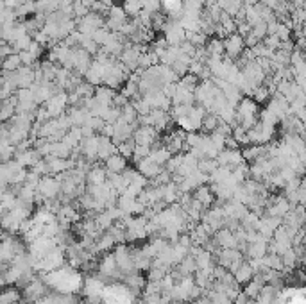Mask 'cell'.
Returning <instances> with one entry per match:
<instances>
[{
	"label": "cell",
	"mask_w": 306,
	"mask_h": 304,
	"mask_svg": "<svg viewBox=\"0 0 306 304\" xmlns=\"http://www.w3.org/2000/svg\"><path fill=\"white\" fill-rule=\"evenodd\" d=\"M40 278L56 293H77L83 288V275L70 265H63L52 272L40 274Z\"/></svg>",
	"instance_id": "obj_1"
},
{
	"label": "cell",
	"mask_w": 306,
	"mask_h": 304,
	"mask_svg": "<svg viewBox=\"0 0 306 304\" xmlns=\"http://www.w3.org/2000/svg\"><path fill=\"white\" fill-rule=\"evenodd\" d=\"M104 290H106V283L102 281L98 275H90V278L83 283V293L84 297H86L88 304H100Z\"/></svg>",
	"instance_id": "obj_2"
},
{
	"label": "cell",
	"mask_w": 306,
	"mask_h": 304,
	"mask_svg": "<svg viewBox=\"0 0 306 304\" xmlns=\"http://www.w3.org/2000/svg\"><path fill=\"white\" fill-rule=\"evenodd\" d=\"M274 125L263 124V122H256L251 129L247 131V138L251 145H267L270 143V140L274 138Z\"/></svg>",
	"instance_id": "obj_3"
},
{
	"label": "cell",
	"mask_w": 306,
	"mask_h": 304,
	"mask_svg": "<svg viewBox=\"0 0 306 304\" xmlns=\"http://www.w3.org/2000/svg\"><path fill=\"white\" fill-rule=\"evenodd\" d=\"M45 295H47V285H45L43 279H41L40 275H38V278L33 275V279L22 288V297L26 302L36 304L38 300L43 299Z\"/></svg>",
	"instance_id": "obj_4"
},
{
	"label": "cell",
	"mask_w": 306,
	"mask_h": 304,
	"mask_svg": "<svg viewBox=\"0 0 306 304\" xmlns=\"http://www.w3.org/2000/svg\"><path fill=\"white\" fill-rule=\"evenodd\" d=\"M75 20V31L81 34H86V36H91L97 29L104 27V16L97 15V13L90 11L84 18H73Z\"/></svg>",
	"instance_id": "obj_5"
},
{
	"label": "cell",
	"mask_w": 306,
	"mask_h": 304,
	"mask_svg": "<svg viewBox=\"0 0 306 304\" xmlns=\"http://www.w3.org/2000/svg\"><path fill=\"white\" fill-rule=\"evenodd\" d=\"M113 258H115V263H117L118 270H120L124 275L135 272V261H133L131 251H129V247L125 245V243H118V245H115Z\"/></svg>",
	"instance_id": "obj_6"
},
{
	"label": "cell",
	"mask_w": 306,
	"mask_h": 304,
	"mask_svg": "<svg viewBox=\"0 0 306 304\" xmlns=\"http://www.w3.org/2000/svg\"><path fill=\"white\" fill-rule=\"evenodd\" d=\"M161 31H163V34H165V41H167L170 47H177V45H181L183 41H185L186 33L183 31V27L179 25L177 20L167 18L163 23V27H161Z\"/></svg>",
	"instance_id": "obj_7"
},
{
	"label": "cell",
	"mask_w": 306,
	"mask_h": 304,
	"mask_svg": "<svg viewBox=\"0 0 306 304\" xmlns=\"http://www.w3.org/2000/svg\"><path fill=\"white\" fill-rule=\"evenodd\" d=\"M45 111H47L48 118H58L59 115L65 113V109L68 107V93L66 92H58L43 104Z\"/></svg>",
	"instance_id": "obj_8"
},
{
	"label": "cell",
	"mask_w": 306,
	"mask_h": 304,
	"mask_svg": "<svg viewBox=\"0 0 306 304\" xmlns=\"http://www.w3.org/2000/svg\"><path fill=\"white\" fill-rule=\"evenodd\" d=\"M222 45H224V54H226V58L233 59V61H237V59L242 56V52L245 50L244 38L238 36L237 33L227 34V36L222 40Z\"/></svg>",
	"instance_id": "obj_9"
},
{
	"label": "cell",
	"mask_w": 306,
	"mask_h": 304,
	"mask_svg": "<svg viewBox=\"0 0 306 304\" xmlns=\"http://www.w3.org/2000/svg\"><path fill=\"white\" fill-rule=\"evenodd\" d=\"M36 191L41 195L43 199H56L61 191V184H59V179L56 176H43L38 183Z\"/></svg>",
	"instance_id": "obj_10"
},
{
	"label": "cell",
	"mask_w": 306,
	"mask_h": 304,
	"mask_svg": "<svg viewBox=\"0 0 306 304\" xmlns=\"http://www.w3.org/2000/svg\"><path fill=\"white\" fill-rule=\"evenodd\" d=\"M215 161L219 163V167H226V169H230V170H233L235 167L245 163L244 156H242V150H238V149H233V150L224 149V150H220L219 154H217Z\"/></svg>",
	"instance_id": "obj_11"
},
{
	"label": "cell",
	"mask_w": 306,
	"mask_h": 304,
	"mask_svg": "<svg viewBox=\"0 0 306 304\" xmlns=\"http://www.w3.org/2000/svg\"><path fill=\"white\" fill-rule=\"evenodd\" d=\"M158 134L160 132L156 131L150 125H140L133 131V140H135V145H152L158 140Z\"/></svg>",
	"instance_id": "obj_12"
},
{
	"label": "cell",
	"mask_w": 306,
	"mask_h": 304,
	"mask_svg": "<svg viewBox=\"0 0 306 304\" xmlns=\"http://www.w3.org/2000/svg\"><path fill=\"white\" fill-rule=\"evenodd\" d=\"M97 147H98V136L93 134V136H88V138H83L79 143V152L83 154V158L86 161H93L97 159Z\"/></svg>",
	"instance_id": "obj_13"
},
{
	"label": "cell",
	"mask_w": 306,
	"mask_h": 304,
	"mask_svg": "<svg viewBox=\"0 0 306 304\" xmlns=\"http://www.w3.org/2000/svg\"><path fill=\"white\" fill-rule=\"evenodd\" d=\"M47 161V172L48 176H59V174L66 172V170H72L73 169V161L72 159H61V158H45Z\"/></svg>",
	"instance_id": "obj_14"
},
{
	"label": "cell",
	"mask_w": 306,
	"mask_h": 304,
	"mask_svg": "<svg viewBox=\"0 0 306 304\" xmlns=\"http://www.w3.org/2000/svg\"><path fill=\"white\" fill-rule=\"evenodd\" d=\"M117 154V145L113 143V140L108 136L98 134V147H97V158L100 161H106L110 156Z\"/></svg>",
	"instance_id": "obj_15"
},
{
	"label": "cell",
	"mask_w": 306,
	"mask_h": 304,
	"mask_svg": "<svg viewBox=\"0 0 306 304\" xmlns=\"http://www.w3.org/2000/svg\"><path fill=\"white\" fill-rule=\"evenodd\" d=\"M41 156L40 152H38L36 149H27V150H20V152H16L15 154V161L18 163L20 167H23V169H31V167L34 165L36 161H40Z\"/></svg>",
	"instance_id": "obj_16"
},
{
	"label": "cell",
	"mask_w": 306,
	"mask_h": 304,
	"mask_svg": "<svg viewBox=\"0 0 306 304\" xmlns=\"http://www.w3.org/2000/svg\"><path fill=\"white\" fill-rule=\"evenodd\" d=\"M213 242L217 243V247H220V249H237V238H235V235L230 231V229H219V231L215 233V238H213Z\"/></svg>",
	"instance_id": "obj_17"
},
{
	"label": "cell",
	"mask_w": 306,
	"mask_h": 304,
	"mask_svg": "<svg viewBox=\"0 0 306 304\" xmlns=\"http://www.w3.org/2000/svg\"><path fill=\"white\" fill-rule=\"evenodd\" d=\"M136 167H138L136 170H138V172L142 174L145 179H154V177L161 172V169H163V167H160V165H156L154 161H150L149 156H147V158H143V159H140V161L136 163Z\"/></svg>",
	"instance_id": "obj_18"
},
{
	"label": "cell",
	"mask_w": 306,
	"mask_h": 304,
	"mask_svg": "<svg viewBox=\"0 0 306 304\" xmlns=\"http://www.w3.org/2000/svg\"><path fill=\"white\" fill-rule=\"evenodd\" d=\"M192 197L195 199L197 202H200L206 209L212 208L213 201H215V197H213V194H212V188H210L208 184H202V186L195 188Z\"/></svg>",
	"instance_id": "obj_19"
},
{
	"label": "cell",
	"mask_w": 306,
	"mask_h": 304,
	"mask_svg": "<svg viewBox=\"0 0 306 304\" xmlns=\"http://www.w3.org/2000/svg\"><path fill=\"white\" fill-rule=\"evenodd\" d=\"M267 245H269V240L260 238L258 242L247 243V247H245V254L249 256V260H258V258H263L267 254Z\"/></svg>",
	"instance_id": "obj_20"
},
{
	"label": "cell",
	"mask_w": 306,
	"mask_h": 304,
	"mask_svg": "<svg viewBox=\"0 0 306 304\" xmlns=\"http://www.w3.org/2000/svg\"><path fill=\"white\" fill-rule=\"evenodd\" d=\"M106 176H108V170L102 169V167H91L90 170L86 172V181H88V186H98V184H104L106 183Z\"/></svg>",
	"instance_id": "obj_21"
},
{
	"label": "cell",
	"mask_w": 306,
	"mask_h": 304,
	"mask_svg": "<svg viewBox=\"0 0 306 304\" xmlns=\"http://www.w3.org/2000/svg\"><path fill=\"white\" fill-rule=\"evenodd\" d=\"M93 97L97 102L104 104V106H113L115 90L108 88V86H104V85H98V86H95V90H93Z\"/></svg>",
	"instance_id": "obj_22"
},
{
	"label": "cell",
	"mask_w": 306,
	"mask_h": 304,
	"mask_svg": "<svg viewBox=\"0 0 306 304\" xmlns=\"http://www.w3.org/2000/svg\"><path fill=\"white\" fill-rule=\"evenodd\" d=\"M22 299V290L18 286H8L0 290V304H18Z\"/></svg>",
	"instance_id": "obj_23"
},
{
	"label": "cell",
	"mask_w": 306,
	"mask_h": 304,
	"mask_svg": "<svg viewBox=\"0 0 306 304\" xmlns=\"http://www.w3.org/2000/svg\"><path fill=\"white\" fill-rule=\"evenodd\" d=\"M104 163H106L108 172H113V174H122L125 169H128V159H125L124 156L118 154V152L113 156H110Z\"/></svg>",
	"instance_id": "obj_24"
},
{
	"label": "cell",
	"mask_w": 306,
	"mask_h": 304,
	"mask_svg": "<svg viewBox=\"0 0 306 304\" xmlns=\"http://www.w3.org/2000/svg\"><path fill=\"white\" fill-rule=\"evenodd\" d=\"M115 245H117V242L113 240V236H111L110 233H102V235L95 240L93 249H95V253H104V251L108 253V251L115 249Z\"/></svg>",
	"instance_id": "obj_25"
},
{
	"label": "cell",
	"mask_w": 306,
	"mask_h": 304,
	"mask_svg": "<svg viewBox=\"0 0 306 304\" xmlns=\"http://www.w3.org/2000/svg\"><path fill=\"white\" fill-rule=\"evenodd\" d=\"M252 275H254V272H252L251 265H249L247 261H244V263H242L240 267L233 272V278L238 285H245V283H249L252 279Z\"/></svg>",
	"instance_id": "obj_26"
},
{
	"label": "cell",
	"mask_w": 306,
	"mask_h": 304,
	"mask_svg": "<svg viewBox=\"0 0 306 304\" xmlns=\"http://www.w3.org/2000/svg\"><path fill=\"white\" fill-rule=\"evenodd\" d=\"M70 154H72V149L66 147L61 140H59V142H50V150H48V156H50V158L68 159Z\"/></svg>",
	"instance_id": "obj_27"
},
{
	"label": "cell",
	"mask_w": 306,
	"mask_h": 304,
	"mask_svg": "<svg viewBox=\"0 0 306 304\" xmlns=\"http://www.w3.org/2000/svg\"><path fill=\"white\" fill-rule=\"evenodd\" d=\"M204 50H206L208 58H210V56H215V58H222V56H224L222 40H220V38L212 36L208 41H206V45H204Z\"/></svg>",
	"instance_id": "obj_28"
},
{
	"label": "cell",
	"mask_w": 306,
	"mask_h": 304,
	"mask_svg": "<svg viewBox=\"0 0 306 304\" xmlns=\"http://www.w3.org/2000/svg\"><path fill=\"white\" fill-rule=\"evenodd\" d=\"M170 158H172V154H170V150H168L167 147H160V149H154V150H150V154H149L150 161H154L156 165H160V167H163Z\"/></svg>",
	"instance_id": "obj_29"
},
{
	"label": "cell",
	"mask_w": 306,
	"mask_h": 304,
	"mask_svg": "<svg viewBox=\"0 0 306 304\" xmlns=\"http://www.w3.org/2000/svg\"><path fill=\"white\" fill-rule=\"evenodd\" d=\"M20 66H22V61H20L18 54H9L8 58L0 61V70H4V72H16Z\"/></svg>",
	"instance_id": "obj_30"
},
{
	"label": "cell",
	"mask_w": 306,
	"mask_h": 304,
	"mask_svg": "<svg viewBox=\"0 0 306 304\" xmlns=\"http://www.w3.org/2000/svg\"><path fill=\"white\" fill-rule=\"evenodd\" d=\"M219 122H220V118L217 117V115H213V113H206L204 115V118H202V122H200V131L206 134V132H213L217 129V125H219Z\"/></svg>",
	"instance_id": "obj_31"
},
{
	"label": "cell",
	"mask_w": 306,
	"mask_h": 304,
	"mask_svg": "<svg viewBox=\"0 0 306 304\" xmlns=\"http://www.w3.org/2000/svg\"><path fill=\"white\" fill-rule=\"evenodd\" d=\"M16 147H13L9 142H0V163H8L15 159Z\"/></svg>",
	"instance_id": "obj_32"
},
{
	"label": "cell",
	"mask_w": 306,
	"mask_h": 304,
	"mask_svg": "<svg viewBox=\"0 0 306 304\" xmlns=\"http://www.w3.org/2000/svg\"><path fill=\"white\" fill-rule=\"evenodd\" d=\"M193 260H195L197 268H208V267H212V265H213V254L208 253V251L200 249Z\"/></svg>",
	"instance_id": "obj_33"
},
{
	"label": "cell",
	"mask_w": 306,
	"mask_h": 304,
	"mask_svg": "<svg viewBox=\"0 0 306 304\" xmlns=\"http://www.w3.org/2000/svg\"><path fill=\"white\" fill-rule=\"evenodd\" d=\"M79 47L83 48V50H86L90 56H95L98 50H100V47H98V45L95 43L93 40H91V36H86V34H83V36H81Z\"/></svg>",
	"instance_id": "obj_34"
},
{
	"label": "cell",
	"mask_w": 306,
	"mask_h": 304,
	"mask_svg": "<svg viewBox=\"0 0 306 304\" xmlns=\"http://www.w3.org/2000/svg\"><path fill=\"white\" fill-rule=\"evenodd\" d=\"M31 41H33V36H31V34H23V36H20L18 40H15L11 43L13 52H15V54H18V52L27 50V48H29V45H31Z\"/></svg>",
	"instance_id": "obj_35"
},
{
	"label": "cell",
	"mask_w": 306,
	"mask_h": 304,
	"mask_svg": "<svg viewBox=\"0 0 306 304\" xmlns=\"http://www.w3.org/2000/svg\"><path fill=\"white\" fill-rule=\"evenodd\" d=\"M179 85L181 86H185L188 92H193V90L197 88V85L200 82V79L197 77V75H193V73H185L183 77H179Z\"/></svg>",
	"instance_id": "obj_36"
},
{
	"label": "cell",
	"mask_w": 306,
	"mask_h": 304,
	"mask_svg": "<svg viewBox=\"0 0 306 304\" xmlns=\"http://www.w3.org/2000/svg\"><path fill=\"white\" fill-rule=\"evenodd\" d=\"M217 167H219V163H217L215 159L206 158V159H200L199 165H197V170H199V172H202V174H206V176H210L212 172H215Z\"/></svg>",
	"instance_id": "obj_37"
},
{
	"label": "cell",
	"mask_w": 306,
	"mask_h": 304,
	"mask_svg": "<svg viewBox=\"0 0 306 304\" xmlns=\"http://www.w3.org/2000/svg\"><path fill=\"white\" fill-rule=\"evenodd\" d=\"M120 118L124 122H128V124H133V122H136V118H138V113L135 111L133 104H125L124 107H120Z\"/></svg>",
	"instance_id": "obj_38"
},
{
	"label": "cell",
	"mask_w": 306,
	"mask_h": 304,
	"mask_svg": "<svg viewBox=\"0 0 306 304\" xmlns=\"http://www.w3.org/2000/svg\"><path fill=\"white\" fill-rule=\"evenodd\" d=\"M16 13V18H23V16L27 15H34L36 13V6H34V2H23V4H20L18 8L15 9Z\"/></svg>",
	"instance_id": "obj_39"
},
{
	"label": "cell",
	"mask_w": 306,
	"mask_h": 304,
	"mask_svg": "<svg viewBox=\"0 0 306 304\" xmlns=\"http://www.w3.org/2000/svg\"><path fill=\"white\" fill-rule=\"evenodd\" d=\"M102 120H104V124H115V122L120 118V109L115 106H110L106 111H104V115H102Z\"/></svg>",
	"instance_id": "obj_40"
},
{
	"label": "cell",
	"mask_w": 306,
	"mask_h": 304,
	"mask_svg": "<svg viewBox=\"0 0 306 304\" xmlns=\"http://www.w3.org/2000/svg\"><path fill=\"white\" fill-rule=\"evenodd\" d=\"M108 18L118 20V22H128L129 16L125 15L124 8H120V6H111L110 11H108Z\"/></svg>",
	"instance_id": "obj_41"
},
{
	"label": "cell",
	"mask_w": 306,
	"mask_h": 304,
	"mask_svg": "<svg viewBox=\"0 0 306 304\" xmlns=\"http://www.w3.org/2000/svg\"><path fill=\"white\" fill-rule=\"evenodd\" d=\"M276 36L279 41H288L292 40V29L283 22H277V27H276Z\"/></svg>",
	"instance_id": "obj_42"
},
{
	"label": "cell",
	"mask_w": 306,
	"mask_h": 304,
	"mask_svg": "<svg viewBox=\"0 0 306 304\" xmlns=\"http://www.w3.org/2000/svg\"><path fill=\"white\" fill-rule=\"evenodd\" d=\"M149 154H150V147H149V145H135V150H133L131 159H133L135 163H138L140 159L147 158Z\"/></svg>",
	"instance_id": "obj_43"
},
{
	"label": "cell",
	"mask_w": 306,
	"mask_h": 304,
	"mask_svg": "<svg viewBox=\"0 0 306 304\" xmlns=\"http://www.w3.org/2000/svg\"><path fill=\"white\" fill-rule=\"evenodd\" d=\"M108 38H110V31H108L106 27H100V29H97L93 34H91V40H93L98 47H102V45L106 43Z\"/></svg>",
	"instance_id": "obj_44"
},
{
	"label": "cell",
	"mask_w": 306,
	"mask_h": 304,
	"mask_svg": "<svg viewBox=\"0 0 306 304\" xmlns=\"http://www.w3.org/2000/svg\"><path fill=\"white\" fill-rule=\"evenodd\" d=\"M251 34H254V36L262 41L263 38L267 36V23L265 22H258L256 25H252L251 27Z\"/></svg>",
	"instance_id": "obj_45"
},
{
	"label": "cell",
	"mask_w": 306,
	"mask_h": 304,
	"mask_svg": "<svg viewBox=\"0 0 306 304\" xmlns=\"http://www.w3.org/2000/svg\"><path fill=\"white\" fill-rule=\"evenodd\" d=\"M165 274H168L165 268H154V267H150L149 268V275H147V281H161Z\"/></svg>",
	"instance_id": "obj_46"
},
{
	"label": "cell",
	"mask_w": 306,
	"mask_h": 304,
	"mask_svg": "<svg viewBox=\"0 0 306 304\" xmlns=\"http://www.w3.org/2000/svg\"><path fill=\"white\" fill-rule=\"evenodd\" d=\"M279 43L281 41L277 40L276 34H270V36L263 38V45H265L267 48H270V50H277V48H279Z\"/></svg>",
	"instance_id": "obj_47"
},
{
	"label": "cell",
	"mask_w": 306,
	"mask_h": 304,
	"mask_svg": "<svg viewBox=\"0 0 306 304\" xmlns=\"http://www.w3.org/2000/svg\"><path fill=\"white\" fill-rule=\"evenodd\" d=\"M18 56H20V61H22V66H31V68H33V65L38 61V59L34 58L33 54H29V52H27V50L18 52Z\"/></svg>",
	"instance_id": "obj_48"
},
{
	"label": "cell",
	"mask_w": 306,
	"mask_h": 304,
	"mask_svg": "<svg viewBox=\"0 0 306 304\" xmlns=\"http://www.w3.org/2000/svg\"><path fill=\"white\" fill-rule=\"evenodd\" d=\"M27 52H29V54H33L34 58H40L41 54H43V47H41L40 43H38V41H31V45H29V48H27Z\"/></svg>",
	"instance_id": "obj_49"
},
{
	"label": "cell",
	"mask_w": 306,
	"mask_h": 304,
	"mask_svg": "<svg viewBox=\"0 0 306 304\" xmlns=\"http://www.w3.org/2000/svg\"><path fill=\"white\" fill-rule=\"evenodd\" d=\"M251 33V25L247 22H237V34L242 38H245L247 34Z\"/></svg>",
	"instance_id": "obj_50"
},
{
	"label": "cell",
	"mask_w": 306,
	"mask_h": 304,
	"mask_svg": "<svg viewBox=\"0 0 306 304\" xmlns=\"http://www.w3.org/2000/svg\"><path fill=\"white\" fill-rule=\"evenodd\" d=\"M258 43H260V40L254 36V34H251V33H249L247 36L244 38V45H245V47H247V48L256 47V45H258Z\"/></svg>",
	"instance_id": "obj_51"
}]
</instances>
